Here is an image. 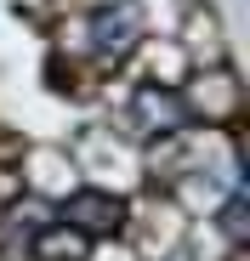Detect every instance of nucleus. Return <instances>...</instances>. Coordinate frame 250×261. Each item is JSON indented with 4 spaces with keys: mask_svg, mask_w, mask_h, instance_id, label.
<instances>
[{
    "mask_svg": "<svg viewBox=\"0 0 250 261\" xmlns=\"http://www.w3.org/2000/svg\"><path fill=\"white\" fill-rule=\"evenodd\" d=\"M68 6H80V12H103V6H125V0H68Z\"/></svg>",
    "mask_w": 250,
    "mask_h": 261,
    "instance_id": "obj_13",
    "label": "nucleus"
},
{
    "mask_svg": "<svg viewBox=\"0 0 250 261\" xmlns=\"http://www.w3.org/2000/svg\"><path fill=\"white\" fill-rule=\"evenodd\" d=\"M165 193L177 199V210L188 216V222H211V216L233 199V188L216 176V170H182V176L165 182Z\"/></svg>",
    "mask_w": 250,
    "mask_h": 261,
    "instance_id": "obj_8",
    "label": "nucleus"
},
{
    "mask_svg": "<svg viewBox=\"0 0 250 261\" xmlns=\"http://www.w3.org/2000/svg\"><path fill=\"white\" fill-rule=\"evenodd\" d=\"M63 148H68V159H74V170H80L86 188H103V193H114V199H131V193L148 188L142 153L125 142V137H114L108 125H80Z\"/></svg>",
    "mask_w": 250,
    "mask_h": 261,
    "instance_id": "obj_1",
    "label": "nucleus"
},
{
    "mask_svg": "<svg viewBox=\"0 0 250 261\" xmlns=\"http://www.w3.org/2000/svg\"><path fill=\"white\" fill-rule=\"evenodd\" d=\"M182 102H188V119L193 125H211V130H239L244 119V85H239V68L233 63H216V68H193L182 85Z\"/></svg>",
    "mask_w": 250,
    "mask_h": 261,
    "instance_id": "obj_3",
    "label": "nucleus"
},
{
    "mask_svg": "<svg viewBox=\"0 0 250 261\" xmlns=\"http://www.w3.org/2000/svg\"><path fill=\"white\" fill-rule=\"evenodd\" d=\"M57 222H68L74 233H86V239H119L125 199H114V193H103V188H74V193L57 204Z\"/></svg>",
    "mask_w": 250,
    "mask_h": 261,
    "instance_id": "obj_6",
    "label": "nucleus"
},
{
    "mask_svg": "<svg viewBox=\"0 0 250 261\" xmlns=\"http://www.w3.org/2000/svg\"><path fill=\"white\" fill-rule=\"evenodd\" d=\"M188 233V216L177 210V199L165 188H142L125 199V222H119V239L131 244L142 261H165Z\"/></svg>",
    "mask_w": 250,
    "mask_h": 261,
    "instance_id": "obj_2",
    "label": "nucleus"
},
{
    "mask_svg": "<svg viewBox=\"0 0 250 261\" xmlns=\"http://www.w3.org/2000/svg\"><path fill=\"white\" fill-rule=\"evenodd\" d=\"M119 74L131 80V85H177L193 74V63H188V51L177 46V40H154V34H142L137 40V51L119 63Z\"/></svg>",
    "mask_w": 250,
    "mask_h": 261,
    "instance_id": "obj_5",
    "label": "nucleus"
},
{
    "mask_svg": "<svg viewBox=\"0 0 250 261\" xmlns=\"http://www.w3.org/2000/svg\"><path fill=\"white\" fill-rule=\"evenodd\" d=\"M86 261H142L125 239H91V250H86Z\"/></svg>",
    "mask_w": 250,
    "mask_h": 261,
    "instance_id": "obj_11",
    "label": "nucleus"
},
{
    "mask_svg": "<svg viewBox=\"0 0 250 261\" xmlns=\"http://www.w3.org/2000/svg\"><path fill=\"white\" fill-rule=\"evenodd\" d=\"M177 46L188 51L193 68L228 63V29H222V17H216L211 0H193V6H188V17H182V29H177Z\"/></svg>",
    "mask_w": 250,
    "mask_h": 261,
    "instance_id": "obj_7",
    "label": "nucleus"
},
{
    "mask_svg": "<svg viewBox=\"0 0 250 261\" xmlns=\"http://www.w3.org/2000/svg\"><path fill=\"white\" fill-rule=\"evenodd\" d=\"M188 6H193V0H137L142 34H154V40H177V29H182Z\"/></svg>",
    "mask_w": 250,
    "mask_h": 261,
    "instance_id": "obj_10",
    "label": "nucleus"
},
{
    "mask_svg": "<svg viewBox=\"0 0 250 261\" xmlns=\"http://www.w3.org/2000/svg\"><path fill=\"white\" fill-rule=\"evenodd\" d=\"M17 176H23V193L52 199V204H63L74 188H86L63 142H29V148H17Z\"/></svg>",
    "mask_w": 250,
    "mask_h": 261,
    "instance_id": "obj_4",
    "label": "nucleus"
},
{
    "mask_svg": "<svg viewBox=\"0 0 250 261\" xmlns=\"http://www.w3.org/2000/svg\"><path fill=\"white\" fill-rule=\"evenodd\" d=\"M23 193V176H17V153L12 148H0V204H12Z\"/></svg>",
    "mask_w": 250,
    "mask_h": 261,
    "instance_id": "obj_12",
    "label": "nucleus"
},
{
    "mask_svg": "<svg viewBox=\"0 0 250 261\" xmlns=\"http://www.w3.org/2000/svg\"><path fill=\"white\" fill-rule=\"evenodd\" d=\"M86 250H91L86 233H74L68 222H52V227H40L29 239V255L23 261H86Z\"/></svg>",
    "mask_w": 250,
    "mask_h": 261,
    "instance_id": "obj_9",
    "label": "nucleus"
}]
</instances>
